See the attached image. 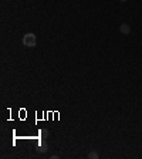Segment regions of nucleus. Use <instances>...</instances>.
I'll list each match as a JSON object with an SVG mask.
<instances>
[{"mask_svg":"<svg viewBox=\"0 0 142 159\" xmlns=\"http://www.w3.org/2000/svg\"><path fill=\"white\" fill-rule=\"evenodd\" d=\"M48 134H50V132H48V129H46V128H43V129H40V131H38V135H40V138H41V139H47Z\"/></svg>","mask_w":142,"mask_h":159,"instance_id":"nucleus-4","label":"nucleus"},{"mask_svg":"<svg viewBox=\"0 0 142 159\" xmlns=\"http://www.w3.org/2000/svg\"><path fill=\"white\" fill-rule=\"evenodd\" d=\"M100 158V155H98V152H95V151H91L90 153H88V159H98Z\"/></svg>","mask_w":142,"mask_h":159,"instance_id":"nucleus-5","label":"nucleus"},{"mask_svg":"<svg viewBox=\"0 0 142 159\" xmlns=\"http://www.w3.org/2000/svg\"><path fill=\"white\" fill-rule=\"evenodd\" d=\"M121 1H122V3H125V1H126V0H121Z\"/></svg>","mask_w":142,"mask_h":159,"instance_id":"nucleus-6","label":"nucleus"},{"mask_svg":"<svg viewBox=\"0 0 142 159\" xmlns=\"http://www.w3.org/2000/svg\"><path fill=\"white\" fill-rule=\"evenodd\" d=\"M119 31H121V34H129L131 33V26L129 24H126V23H122L121 26H119Z\"/></svg>","mask_w":142,"mask_h":159,"instance_id":"nucleus-3","label":"nucleus"},{"mask_svg":"<svg viewBox=\"0 0 142 159\" xmlns=\"http://www.w3.org/2000/svg\"><path fill=\"white\" fill-rule=\"evenodd\" d=\"M36 151H37L38 153H46L48 151V145H47V142H46V139H38L37 142V148H36Z\"/></svg>","mask_w":142,"mask_h":159,"instance_id":"nucleus-2","label":"nucleus"},{"mask_svg":"<svg viewBox=\"0 0 142 159\" xmlns=\"http://www.w3.org/2000/svg\"><path fill=\"white\" fill-rule=\"evenodd\" d=\"M37 44V37L33 33H26L23 36V46L26 47H36Z\"/></svg>","mask_w":142,"mask_h":159,"instance_id":"nucleus-1","label":"nucleus"}]
</instances>
